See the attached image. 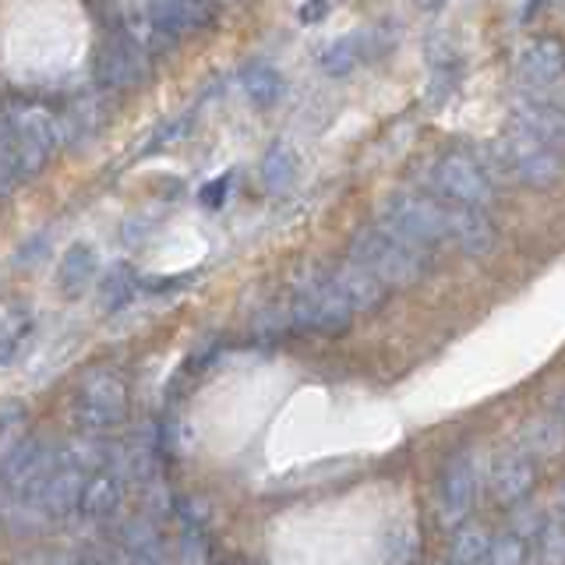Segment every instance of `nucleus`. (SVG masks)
<instances>
[{
    "instance_id": "0eeeda50",
    "label": "nucleus",
    "mask_w": 565,
    "mask_h": 565,
    "mask_svg": "<svg viewBox=\"0 0 565 565\" xmlns=\"http://www.w3.org/2000/svg\"><path fill=\"white\" fill-rule=\"evenodd\" d=\"M435 191L441 194L446 202H456V205H470V209H488L491 199H494V188L488 181V173L481 163H473L467 156H441L435 163Z\"/></svg>"
},
{
    "instance_id": "2eb2a0df",
    "label": "nucleus",
    "mask_w": 565,
    "mask_h": 565,
    "mask_svg": "<svg viewBox=\"0 0 565 565\" xmlns=\"http://www.w3.org/2000/svg\"><path fill=\"white\" fill-rule=\"evenodd\" d=\"M124 502V473L106 463L99 470L88 473V484H85V494H82V512L88 520H106L114 516Z\"/></svg>"
},
{
    "instance_id": "bb28decb",
    "label": "nucleus",
    "mask_w": 565,
    "mask_h": 565,
    "mask_svg": "<svg viewBox=\"0 0 565 565\" xmlns=\"http://www.w3.org/2000/svg\"><path fill=\"white\" fill-rule=\"evenodd\" d=\"M131 290H135V279H131V273H128V269L110 273V276H106V282H103V308H106V311L120 308L124 300L131 297Z\"/></svg>"
},
{
    "instance_id": "39448f33",
    "label": "nucleus",
    "mask_w": 565,
    "mask_h": 565,
    "mask_svg": "<svg viewBox=\"0 0 565 565\" xmlns=\"http://www.w3.org/2000/svg\"><path fill=\"white\" fill-rule=\"evenodd\" d=\"M499 152H502L505 170L526 188L555 184L562 177V170H565V152H558L555 146H547V141H541L537 135L516 128V124H509V128H505Z\"/></svg>"
},
{
    "instance_id": "b1692460",
    "label": "nucleus",
    "mask_w": 565,
    "mask_h": 565,
    "mask_svg": "<svg viewBox=\"0 0 565 565\" xmlns=\"http://www.w3.org/2000/svg\"><path fill=\"white\" fill-rule=\"evenodd\" d=\"M361 61L358 50V35H347V40H335L326 53H322V67L329 75H347V71Z\"/></svg>"
},
{
    "instance_id": "7ed1b4c3",
    "label": "nucleus",
    "mask_w": 565,
    "mask_h": 565,
    "mask_svg": "<svg viewBox=\"0 0 565 565\" xmlns=\"http://www.w3.org/2000/svg\"><path fill=\"white\" fill-rule=\"evenodd\" d=\"M382 223L399 230L420 247H452V223H456V202H441L431 194H399L385 205Z\"/></svg>"
},
{
    "instance_id": "dca6fc26",
    "label": "nucleus",
    "mask_w": 565,
    "mask_h": 565,
    "mask_svg": "<svg viewBox=\"0 0 565 565\" xmlns=\"http://www.w3.org/2000/svg\"><path fill=\"white\" fill-rule=\"evenodd\" d=\"M509 124H516V128L537 135L547 146L565 152V110H555V106H544V103H526L512 110Z\"/></svg>"
},
{
    "instance_id": "f3484780",
    "label": "nucleus",
    "mask_w": 565,
    "mask_h": 565,
    "mask_svg": "<svg viewBox=\"0 0 565 565\" xmlns=\"http://www.w3.org/2000/svg\"><path fill=\"white\" fill-rule=\"evenodd\" d=\"M117 565H167L163 544L149 520H131L124 526V552Z\"/></svg>"
},
{
    "instance_id": "5701e85b",
    "label": "nucleus",
    "mask_w": 565,
    "mask_h": 565,
    "mask_svg": "<svg viewBox=\"0 0 565 565\" xmlns=\"http://www.w3.org/2000/svg\"><path fill=\"white\" fill-rule=\"evenodd\" d=\"M491 534L484 526H467V530H459L456 541H452V565H481L491 552Z\"/></svg>"
},
{
    "instance_id": "7c9ffc66",
    "label": "nucleus",
    "mask_w": 565,
    "mask_h": 565,
    "mask_svg": "<svg viewBox=\"0 0 565 565\" xmlns=\"http://www.w3.org/2000/svg\"><path fill=\"white\" fill-rule=\"evenodd\" d=\"M555 417H558V420H565V396H562V399H558V406H555Z\"/></svg>"
},
{
    "instance_id": "4be33fe9",
    "label": "nucleus",
    "mask_w": 565,
    "mask_h": 565,
    "mask_svg": "<svg viewBox=\"0 0 565 565\" xmlns=\"http://www.w3.org/2000/svg\"><path fill=\"white\" fill-rule=\"evenodd\" d=\"M244 93L247 99H252L255 106H273L282 93V78H279V71L269 67V64H255V67H247L244 71Z\"/></svg>"
},
{
    "instance_id": "412c9836",
    "label": "nucleus",
    "mask_w": 565,
    "mask_h": 565,
    "mask_svg": "<svg viewBox=\"0 0 565 565\" xmlns=\"http://www.w3.org/2000/svg\"><path fill=\"white\" fill-rule=\"evenodd\" d=\"M294 181H297V156L287 146H273L262 159V184L273 194H282L294 188Z\"/></svg>"
},
{
    "instance_id": "6ab92c4d",
    "label": "nucleus",
    "mask_w": 565,
    "mask_h": 565,
    "mask_svg": "<svg viewBox=\"0 0 565 565\" xmlns=\"http://www.w3.org/2000/svg\"><path fill=\"white\" fill-rule=\"evenodd\" d=\"M32 329H35L32 311L22 308V305H8L4 308V318H0V361L14 364L18 353L29 347Z\"/></svg>"
},
{
    "instance_id": "f257e3e1",
    "label": "nucleus",
    "mask_w": 565,
    "mask_h": 565,
    "mask_svg": "<svg viewBox=\"0 0 565 565\" xmlns=\"http://www.w3.org/2000/svg\"><path fill=\"white\" fill-rule=\"evenodd\" d=\"M61 141V124L46 106L14 103L4 114V149H0V188L11 194L18 181H29Z\"/></svg>"
},
{
    "instance_id": "f8f14e48",
    "label": "nucleus",
    "mask_w": 565,
    "mask_h": 565,
    "mask_svg": "<svg viewBox=\"0 0 565 565\" xmlns=\"http://www.w3.org/2000/svg\"><path fill=\"white\" fill-rule=\"evenodd\" d=\"M537 484V467L530 452H509L491 470V494L499 505H520Z\"/></svg>"
},
{
    "instance_id": "f03ea898",
    "label": "nucleus",
    "mask_w": 565,
    "mask_h": 565,
    "mask_svg": "<svg viewBox=\"0 0 565 565\" xmlns=\"http://www.w3.org/2000/svg\"><path fill=\"white\" fill-rule=\"evenodd\" d=\"M350 258L367 265L388 290L414 287V282H420L424 273H428V247L403 237L399 230H393L388 223L358 230L350 241Z\"/></svg>"
},
{
    "instance_id": "a211bd4d",
    "label": "nucleus",
    "mask_w": 565,
    "mask_h": 565,
    "mask_svg": "<svg viewBox=\"0 0 565 565\" xmlns=\"http://www.w3.org/2000/svg\"><path fill=\"white\" fill-rule=\"evenodd\" d=\"M96 269H99V258H96L93 247H88V244L67 247V255L61 258V276H57L61 290H64L67 297L85 294V287H88V282H93Z\"/></svg>"
},
{
    "instance_id": "1a4fd4ad",
    "label": "nucleus",
    "mask_w": 565,
    "mask_h": 565,
    "mask_svg": "<svg viewBox=\"0 0 565 565\" xmlns=\"http://www.w3.org/2000/svg\"><path fill=\"white\" fill-rule=\"evenodd\" d=\"M477 499V467L470 452H456L438 477V516L441 523L467 520V512Z\"/></svg>"
},
{
    "instance_id": "423d86ee",
    "label": "nucleus",
    "mask_w": 565,
    "mask_h": 565,
    "mask_svg": "<svg viewBox=\"0 0 565 565\" xmlns=\"http://www.w3.org/2000/svg\"><path fill=\"white\" fill-rule=\"evenodd\" d=\"M71 414L82 431H106L128 417V385L114 371H93L88 379H82Z\"/></svg>"
},
{
    "instance_id": "ddd939ff",
    "label": "nucleus",
    "mask_w": 565,
    "mask_h": 565,
    "mask_svg": "<svg viewBox=\"0 0 565 565\" xmlns=\"http://www.w3.org/2000/svg\"><path fill=\"white\" fill-rule=\"evenodd\" d=\"M329 279L343 290V297L353 305V311H375L382 300H385V294H388L385 282L375 273H371L367 265H361L358 258L340 262L329 273Z\"/></svg>"
},
{
    "instance_id": "a878e982",
    "label": "nucleus",
    "mask_w": 565,
    "mask_h": 565,
    "mask_svg": "<svg viewBox=\"0 0 565 565\" xmlns=\"http://www.w3.org/2000/svg\"><path fill=\"white\" fill-rule=\"evenodd\" d=\"M523 562H526V537H520L516 530H512V534L491 544V552L481 565H523Z\"/></svg>"
},
{
    "instance_id": "4468645a",
    "label": "nucleus",
    "mask_w": 565,
    "mask_h": 565,
    "mask_svg": "<svg viewBox=\"0 0 565 565\" xmlns=\"http://www.w3.org/2000/svg\"><path fill=\"white\" fill-rule=\"evenodd\" d=\"M499 234H494L491 220L484 216V209H470V205H456V223H452V247L459 255L481 258L491 255Z\"/></svg>"
},
{
    "instance_id": "20e7f679",
    "label": "nucleus",
    "mask_w": 565,
    "mask_h": 565,
    "mask_svg": "<svg viewBox=\"0 0 565 565\" xmlns=\"http://www.w3.org/2000/svg\"><path fill=\"white\" fill-rule=\"evenodd\" d=\"M353 315L358 311L329 276H308L290 300V322L300 332L335 335L353 322Z\"/></svg>"
},
{
    "instance_id": "9b49d317",
    "label": "nucleus",
    "mask_w": 565,
    "mask_h": 565,
    "mask_svg": "<svg viewBox=\"0 0 565 565\" xmlns=\"http://www.w3.org/2000/svg\"><path fill=\"white\" fill-rule=\"evenodd\" d=\"M88 473L93 470H85L75 459H67L61 449V463L53 467L50 481L43 488V499H40V509H46V516H67L71 509H82Z\"/></svg>"
},
{
    "instance_id": "c756f323",
    "label": "nucleus",
    "mask_w": 565,
    "mask_h": 565,
    "mask_svg": "<svg viewBox=\"0 0 565 565\" xmlns=\"http://www.w3.org/2000/svg\"><path fill=\"white\" fill-rule=\"evenodd\" d=\"M417 4H420V8H441L446 0H417Z\"/></svg>"
},
{
    "instance_id": "aec40b11",
    "label": "nucleus",
    "mask_w": 565,
    "mask_h": 565,
    "mask_svg": "<svg viewBox=\"0 0 565 565\" xmlns=\"http://www.w3.org/2000/svg\"><path fill=\"white\" fill-rule=\"evenodd\" d=\"M565 449V420H558L555 414L552 417H541L534 424H526L523 431V452L530 456H555Z\"/></svg>"
},
{
    "instance_id": "cd10ccee",
    "label": "nucleus",
    "mask_w": 565,
    "mask_h": 565,
    "mask_svg": "<svg viewBox=\"0 0 565 565\" xmlns=\"http://www.w3.org/2000/svg\"><path fill=\"white\" fill-rule=\"evenodd\" d=\"M326 0H315V4H305V8H300V18H305V22H311V18H322L326 14Z\"/></svg>"
},
{
    "instance_id": "c85d7f7f",
    "label": "nucleus",
    "mask_w": 565,
    "mask_h": 565,
    "mask_svg": "<svg viewBox=\"0 0 565 565\" xmlns=\"http://www.w3.org/2000/svg\"><path fill=\"white\" fill-rule=\"evenodd\" d=\"M555 512L562 516V523H565V484L558 488V494H555Z\"/></svg>"
},
{
    "instance_id": "393cba45",
    "label": "nucleus",
    "mask_w": 565,
    "mask_h": 565,
    "mask_svg": "<svg viewBox=\"0 0 565 565\" xmlns=\"http://www.w3.org/2000/svg\"><path fill=\"white\" fill-rule=\"evenodd\" d=\"M0 428H4V452H11L18 441H25L29 435H22V428H29V414L22 403L8 399L0 406Z\"/></svg>"
},
{
    "instance_id": "9d476101",
    "label": "nucleus",
    "mask_w": 565,
    "mask_h": 565,
    "mask_svg": "<svg viewBox=\"0 0 565 565\" xmlns=\"http://www.w3.org/2000/svg\"><path fill=\"white\" fill-rule=\"evenodd\" d=\"M565 75V46L558 40H537L530 43L520 61H516V78L534 88V93H544V88H555Z\"/></svg>"
},
{
    "instance_id": "6e6552de",
    "label": "nucleus",
    "mask_w": 565,
    "mask_h": 565,
    "mask_svg": "<svg viewBox=\"0 0 565 565\" xmlns=\"http://www.w3.org/2000/svg\"><path fill=\"white\" fill-rule=\"evenodd\" d=\"M96 75L106 88H131L138 82H146V75H149L146 46H141L128 32L114 35V40L99 50Z\"/></svg>"
}]
</instances>
